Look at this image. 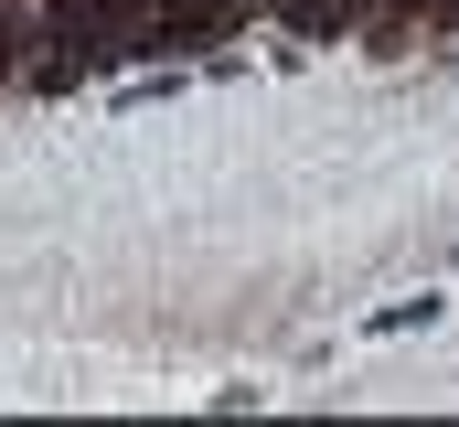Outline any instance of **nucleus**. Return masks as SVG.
Masks as SVG:
<instances>
[{
	"instance_id": "f257e3e1",
	"label": "nucleus",
	"mask_w": 459,
	"mask_h": 427,
	"mask_svg": "<svg viewBox=\"0 0 459 427\" xmlns=\"http://www.w3.org/2000/svg\"><path fill=\"white\" fill-rule=\"evenodd\" d=\"M267 22H289L299 43H342V32H363V22H374V0H278Z\"/></svg>"
}]
</instances>
